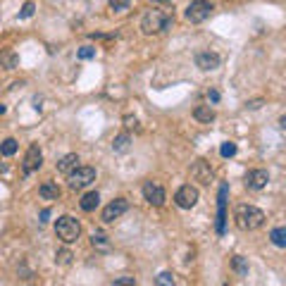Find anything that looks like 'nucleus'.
Masks as SVG:
<instances>
[{
	"instance_id": "1",
	"label": "nucleus",
	"mask_w": 286,
	"mask_h": 286,
	"mask_svg": "<svg viewBox=\"0 0 286 286\" xmlns=\"http://www.w3.org/2000/svg\"><path fill=\"white\" fill-rule=\"evenodd\" d=\"M234 219H236V227L243 229V232H256L265 225V212L256 205H239L236 212H234Z\"/></svg>"
},
{
	"instance_id": "2",
	"label": "nucleus",
	"mask_w": 286,
	"mask_h": 286,
	"mask_svg": "<svg viewBox=\"0 0 286 286\" xmlns=\"http://www.w3.org/2000/svg\"><path fill=\"white\" fill-rule=\"evenodd\" d=\"M172 19L170 15H165L163 10H148L143 19H141V31L146 34V36H153V34H163L172 26Z\"/></svg>"
},
{
	"instance_id": "3",
	"label": "nucleus",
	"mask_w": 286,
	"mask_h": 286,
	"mask_svg": "<svg viewBox=\"0 0 286 286\" xmlns=\"http://www.w3.org/2000/svg\"><path fill=\"white\" fill-rule=\"evenodd\" d=\"M55 234H57V239L62 243H74L81 236V225H79V219H74V217L62 215L55 222Z\"/></svg>"
},
{
	"instance_id": "4",
	"label": "nucleus",
	"mask_w": 286,
	"mask_h": 286,
	"mask_svg": "<svg viewBox=\"0 0 286 286\" xmlns=\"http://www.w3.org/2000/svg\"><path fill=\"white\" fill-rule=\"evenodd\" d=\"M67 181H70L72 191H81V188H86V186H91L96 181V170L93 167H74L67 174Z\"/></svg>"
},
{
	"instance_id": "5",
	"label": "nucleus",
	"mask_w": 286,
	"mask_h": 286,
	"mask_svg": "<svg viewBox=\"0 0 286 286\" xmlns=\"http://www.w3.org/2000/svg\"><path fill=\"white\" fill-rule=\"evenodd\" d=\"M212 12V5L208 0H194L188 8H186V19L191 24H203Z\"/></svg>"
},
{
	"instance_id": "6",
	"label": "nucleus",
	"mask_w": 286,
	"mask_h": 286,
	"mask_svg": "<svg viewBox=\"0 0 286 286\" xmlns=\"http://www.w3.org/2000/svg\"><path fill=\"white\" fill-rule=\"evenodd\" d=\"M174 203H177L181 210H191L196 203H198V188L191 186V184L181 186L177 194H174Z\"/></svg>"
},
{
	"instance_id": "7",
	"label": "nucleus",
	"mask_w": 286,
	"mask_h": 286,
	"mask_svg": "<svg viewBox=\"0 0 286 286\" xmlns=\"http://www.w3.org/2000/svg\"><path fill=\"white\" fill-rule=\"evenodd\" d=\"M43 165V153H41V148L36 143H31L26 155H24V163H22V170L24 174H31V172H36Z\"/></svg>"
},
{
	"instance_id": "8",
	"label": "nucleus",
	"mask_w": 286,
	"mask_h": 286,
	"mask_svg": "<svg viewBox=\"0 0 286 286\" xmlns=\"http://www.w3.org/2000/svg\"><path fill=\"white\" fill-rule=\"evenodd\" d=\"M126 210H129L126 198H115V201L110 203V205H105V210H103V222H105V225L115 222V219H119Z\"/></svg>"
},
{
	"instance_id": "9",
	"label": "nucleus",
	"mask_w": 286,
	"mask_h": 286,
	"mask_svg": "<svg viewBox=\"0 0 286 286\" xmlns=\"http://www.w3.org/2000/svg\"><path fill=\"white\" fill-rule=\"evenodd\" d=\"M227 194H229V186L222 184L219 186V196H217V234L222 236L227 225Z\"/></svg>"
},
{
	"instance_id": "10",
	"label": "nucleus",
	"mask_w": 286,
	"mask_h": 286,
	"mask_svg": "<svg viewBox=\"0 0 286 286\" xmlns=\"http://www.w3.org/2000/svg\"><path fill=\"white\" fill-rule=\"evenodd\" d=\"M143 198H146L150 205L160 208L167 196H165V188L160 184H155V181H146V184H143Z\"/></svg>"
},
{
	"instance_id": "11",
	"label": "nucleus",
	"mask_w": 286,
	"mask_h": 286,
	"mask_svg": "<svg viewBox=\"0 0 286 286\" xmlns=\"http://www.w3.org/2000/svg\"><path fill=\"white\" fill-rule=\"evenodd\" d=\"M267 181H270L267 170H250L246 174V186L250 191H263L265 186H267Z\"/></svg>"
},
{
	"instance_id": "12",
	"label": "nucleus",
	"mask_w": 286,
	"mask_h": 286,
	"mask_svg": "<svg viewBox=\"0 0 286 286\" xmlns=\"http://www.w3.org/2000/svg\"><path fill=\"white\" fill-rule=\"evenodd\" d=\"M191 177H194L198 184L208 186L210 181H212V167H210V163H205V160H198V163L191 167Z\"/></svg>"
},
{
	"instance_id": "13",
	"label": "nucleus",
	"mask_w": 286,
	"mask_h": 286,
	"mask_svg": "<svg viewBox=\"0 0 286 286\" xmlns=\"http://www.w3.org/2000/svg\"><path fill=\"white\" fill-rule=\"evenodd\" d=\"M219 55L217 53H210V50H205V53H198L196 55V67H201L203 72H212L219 67Z\"/></svg>"
},
{
	"instance_id": "14",
	"label": "nucleus",
	"mask_w": 286,
	"mask_h": 286,
	"mask_svg": "<svg viewBox=\"0 0 286 286\" xmlns=\"http://www.w3.org/2000/svg\"><path fill=\"white\" fill-rule=\"evenodd\" d=\"M60 186L55 184V181H43V184L39 186V196L43 198V201H57L60 198Z\"/></svg>"
},
{
	"instance_id": "15",
	"label": "nucleus",
	"mask_w": 286,
	"mask_h": 286,
	"mask_svg": "<svg viewBox=\"0 0 286 286\" xmlns=\"http://www.w3.org/2000/svg\"><path fill=\"white\" fill-rule=\"evenodd\" d=\"M74 167H79V155H77V153L65 155L60 163H57V172H60V174H70Z\"/></svg>"
},
{
	"instance_id": "16",
	"label": "nucleus",
	"mask_w": 286,
	"mask_h": 286,
	"mask_svg": "<svg viewBox=\"0 0 286 286\" xmlns=\"http://www.w3.org/2000/svg\"><path fill=\"white\" fill-rule=\"evenodd\" d=\"M98 203H101V196H98V191H88V194L79 201V205H81V210L84 212H93V210L98 208Z\"/></svg>"
},
{
	"instance_id": "17",
	"label": "nucleus",
	"mask_w": 286,
	"mask_h": 286,
	"mask_svg": "<svg viewBox=\"0 0 286 286\" xmlns=\"http://www.w3.org/2000/svg\"><path fill=\"white\" fill-rule=\"evenodd\" d=\"M194 117L201 124H210L212 119H215V110L210 108V105H198V108L194 110Z\"/></svg>"
},
{
	"instance_id": "18",
	"label": "nucleus",
	"mask_w": 286,
	"mask_h": 286,
	"mask_svg": "<svg viewBox=\"0 0 286 286\" xmlns=\"http://www.w3.org/2000/svg\"><path fill=\"white\" fill-rule=\"evenodd\" d=\"M17 65H19V57H17L12 50H0V67H5V70H15Z\"/></svg>"
},
{
	"instance_id": "19",
	"label": "nucleus",
	"mask_w": 286,
	"mask_h": 286,
	"mask_svg": "<svg viewBox=\"0 0 286 286\" xmlns=\"http://www.w3.org/2000/svg\"><path fill=\"white\" fill-rule=\"evenodd\" d=\"M270 239L277 248H286V227H274L270 234Z\"/></svg>"
},
{
	"instance_id": "20",
	"label": "nucleus",
	"mask_w": 286,
	"mask_h": 286,
	"mask_svg": "<svg viewBox=\"0 0 286 286\" xmlns=\"http://www.w3.org/2000/svg\"><path fill=\"white\" fill-rule=\"evenodd\" d=\"M17 141L15 139H5L3 141V143H0V155H3V157H12V155L17 153Z\"/></svg>"
},
{
	"instance_id": "21",
	"label": "nucleus",
	"mask_w": 286,
	"mask_h": 286,
	"mask_svg": "<svg viewBox=\"0 0 286 286\" xmlns=\"http://www.w3.org/2000/svg\"><path fill=\"white\" fill-rule=\"evenodd\" d=\"M129 143H132V136H129V134H119V136L112 141V148H115L117 153H124V150L129 148Z\"/></svg>"
},
{
	"instance_id": "22",
	"label": "nucleus",
	"mask_w": 286,
	"mask_h": 286,
	"mask_svg": "<svg viewBox=\"0 0 286 286\" xmlns=\"http://www.w3.org/2000/svg\"><path fill=\"white\" fill-rule=\"evenodd\" d=\"M91 243H93L96 248H101V250H108V248H110V241H108V236H105L103 232H93Z\"/></svg>"
},
{
	"instance_id": "23",
	"label": "nucleus",
	"mask_w": 286,
	"mask_h": 286,
	"mask_svg": "<svg viewBox=\"0 0 286 286\" xmlns=\"http://www.w3.org/2000/svg\"><path fill=\"white\" fill-rule=\"evenodd\" d=\"M219 155H222V157H234V155H236V143H232V141L222 143V148H219Z\"/></svg>"
},
{
	"instance_id": "24",
	"label": "nucleus",
	"mask_w": 286,
	"mask_h": 286,
	"mask_svg": "<svg viewBox=\"0 0 286 286\" xmlns=\"http://www.w3.org/2000/svg\"><path fill=\"white\" fill-rule=\"evenodd\" d=\"M77 57L79 60H91V57H96V48L93 46H84L77 50Z\"/></svg>"
},
{
	"instance_id": "25",
	"label": "nucleus",
	"mask_w": 286,
	"mask_h": 286,
	"mask_svg": "<svg viewBox=\"0 0 286 286\" xmlns=\"http://www.w3.org/2000/svg\"><path fill=\"white\" fill-rule=\"evenodd\" d=\"M232 265H234V270L239 272V274H246V272H248V263H246V260H243V258H241V256H236V258H234V260H232Z\"/></svg>"
},
{
	"instance_id": "26",
	"label": "nucleus",
	"mask_w": 286,
	"mask_h": 286,
	"mask_svg": "<svg viewBox=\"0 0 286 286\" xmlns=\"http://www.w3.org/2000/svg\"><path fill=\"white\" fill-rule=\"evenodd\" d=\"M108 3L115 12H124V10H129V3H132V0H108Z\"/></svg>"
},
{
	"instance_id": "27",
	"label": "nucleus",
	"mask_w": 286,
	"mask_h": 286,
	"mask_svg": "<svg viewBox=\"0 0 286 286\" xmlns=\"http://www.w3.org/2000/svg\"><path fill=\"white\" fill-rule=\"evenodd\" d=\"M34 3H24V8H22V12H19V19H29L31 15H34Z\"/></svg>"
},
{
	"instance_id": "28",
	"label": "nucleus",
	"mask_w": 286,
	"mask_h": 286,
	"mask_svg": "<svg viewBox=\"0 0 286 286\" xmlns=\"http://www.w3.org/2000/svg\"><path fill=\"white\" fill-rule=\"evenodd\" d=\"M155 281H157V284H174V274H172V272H163Z\"/></svg>"
},
{
	"instance_id": "29",
	"label": "nucleus",
	"mask_w": 286,
	"mask_h": 286,
	"mask_svg": "<svg viewBox=\"0 0 286 286\" xmlns=\"http://www.w3.org/2000/svg\"><path fill=\"white\" fill-rule=\"evenodd\" d=\"M57 263H60V265H70L72 263V253H70V250H60V253H57Z\"/></svg>"
},
{
	"instance_id": "30",
	"label": "nucleus",
	"mask_w": 286,
	"mask_h": 286,
	"mask_svg": "<svg viewBox=\"0 0 286 286\" xmlns=\"http://www.w3.org/2000/svg\"><path fill=\"white\" fill-rule=\"evenodd\" d=\"M136 284V279L134 277H119V279H115V286H134Z\"/></svg>"
},
{
	"instance_id": "31",
	"label": "nucleus",
	"mask_w": 286,
	"mask_h": 286,
	"mask_svg": "<svg viewBox=\"0 0 286 286\" xmlns=\"http://www.w3.org/2000/svg\"><path fill=\"white\" fill-rule=\"evenodd\" d=\"M208 101L210 103H219V91H215V88H212V91H208Z\"/></svg>"
},
{
	"instance_id": "32",
	"label": "nucleus",
	"mask_w": 286,
	"mask_h": 286,
	"mask_svg": "<svg viewBox=\"0 0 286 286\" xmlns=\"http://www.w3.org/2000/svg\"><path fill=\"white\" fill-rule=\"evenodd\" d=\"M48 217H50V210H43L41 212V222H48Z\"/></svg>"
},
{
	"instance_id": "33",
	"label": "nucleus",
	"mask_w": 286,
	"mask_h": 286,
	"mask_svg": "<svg viewBox=\"0 0 286 286\" xmlns=\"http://www.w3.org/2000/svg\"><path fill=\"white\" fill-rule=\"evenodd\" d=\"M3 112H5V105H3V103H0V115H3Z\"/></svg>"
},
{
	"instance_id": "34",
	"label": "nucleus",
	"mask_w": 286,
	"mask_h": 286,
	"mask_svg": "<svg viewBox=\"0 0 286 286\" xmlns=\"http://www.w3.org/2000/svg\"><path fill=\"white\" fill-rule=\"evenodd\" d=\"M153 3H167V0H153Z\"/></svg>"
}]
</instances>
